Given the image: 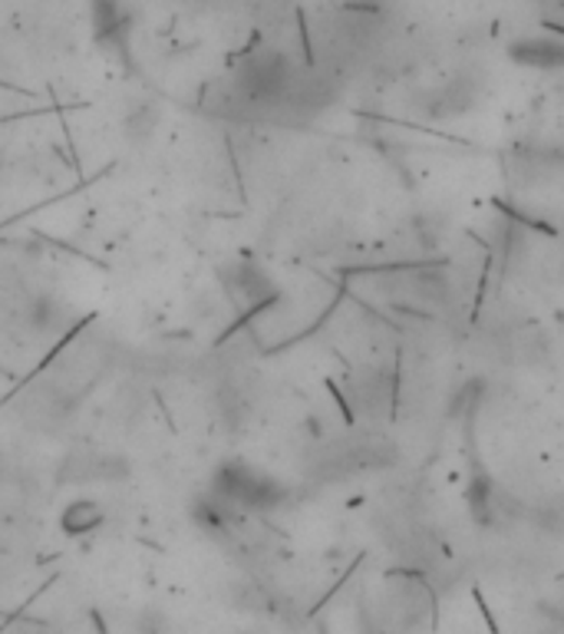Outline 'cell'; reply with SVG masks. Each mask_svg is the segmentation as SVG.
Masks as SVG:
<instances>
[{"label":"cell","mask_w":564,"mask_h":634,"mask_svg":"<svg viewBox=\"0 0 564 634\" xmlns=\"http://www.w3.org/2000/svg\"><path fill=\"white\" fill-rule=\"evenodd\" d=\"M515 56L525 60V63H535V66H551V63H564V43L554 40V37H544V40H525L515 47Z\"/></svg>","instance_id":"6da1fadb"}]
</instances>
